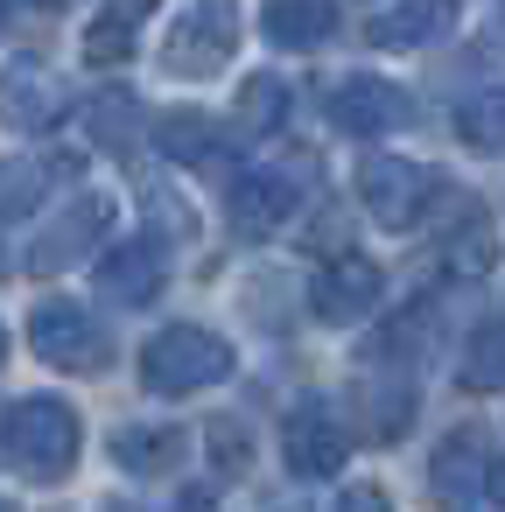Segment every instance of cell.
I'll use <instances>...</instances> for the list:
<instances>
[{"instance_id": "cell-5", "label": "cell", "mask_w": 505, "mask_h": 512, "mask_svg": "<svg viewBox=\"0 0 505 512\" xmlns=\"http://www.w3.org/2000/svg\"><path fill=\"white\" fill-rule=\"evenodd\" d=\"M106 232H113V197H106V190H78V197L36 232L29 267H36V274H64V267H78Z\"/></svg>"}, {"instance_id": "cell-9", "label": "cell", "mask_w": 505, "mask_h": 512, "mask_svg": "<svg viewBox=\"0 0 505 512\" xmlns=\"http://www.w3.org/2000/svg\"><path fill=\"white\" fill-rule=\"evenodd\" d=\"M295 183H288V169H246V176H232V190H225V218L246 232V239H267L274 225H288V211H295Z\"/></svg>"}, {"instance_id": "cell-24", "label": "cell", "mask_w": 505, "mask_h": 512, "mask_svg": "<svg viewBox=\"0 0 505 512\" xmlns=\"http://www.w3.org/2000/svg\"><path fill=\"white\" fill-rule=\"evenodd\" d=\"M456 134H463L470 148L498 155V148H505V92H477V99H463V113H456Z\"/></svg>"}, {"instance_id": "cell-31", "label": "cell", "mask_w": 505, "mask_h": 512, "mask_svg": "<svg viewBox=\"0 0 505 512\" xmlns=\"http://www.w3.org/2000/svg\"><path fill=\"white\" fill-rule=\"evenodd\" d=\"M36 8H64V0H36Z\"/></svg>"}, {"instance_id": "cell-13", "label": "cell", "mask_w": 505, "mask_h": 512, "mask_svg": "<svg viewBox=\"0 0 505 512\" xmlns=\"http://www.w3.org/2000/svg\"><path fill=\"white\" fill-rule=\"evenodd\" d=\"M260 29L274 50H323L337 36V0H267Z\"/></svg>"}, {"instance_id": "cell-22", "label": "cell", "mask_w": 505, "mask_h": 512, "mask_svg": "<svg viewBox=\"0 0 505 512\" xmlns=\"http://www.w3.org/2000/svg\"><path fill=\"white\" fill-rule=\"evenodd\" d=\"M442 260H449V274H491L498 246H491L484 211H463V232H449V239H442Z\"/></svg>"}, {"instance_id": "cell-19", "label": "cell", "mask_w": 505, "mask_h": 512, "mask_svg": "<svg viewBox=\"0 0 505 512\" xmlns=\"http://www.w3.org/2000/svg\"><path fill=\"white\" fill-rule=\"evenodd\" d=\"M134 134H141V99L134 92H99L92 99V141L113 148V155H127Z\"/></svg>"}, {"instance_id": "cell-10", "label": "cell", "mask_w": 505, "mask_h": 512, "mask_svg": "<svg viewBox=\"0 0 505 512\" xmlns=\"http://www.w3.org/2000/svg\"><path fill=\"white\" fill-rule=\"evenodd\" d=\"M379 267L365 260V253H337L316 281H309V309L323 316V323H358L372 302H379Z\"/></svg>"}, {"instance_id": "cell-28", "label": "cell", "mask_w": 505, "mask_h": 512, "mask_svg": "<svg viewBox=\"0 0 505 512\" xmlns=\"http://www.w3.org/2000/svg\"><path fill=\"white\" fill-rule=\"evenodd\" d=\"M484 484H491V498H498V505H505V456H498V463H491V477H484Z\"/></svg>"}, {"instance_id": "cell-11", "label": "cell", "mask_w": 505, "mask_h": 512, "mask_svg": "<svg viewBox=\"0 0 505 512\" xmlns=\"http://www.w3.org/2000/svg\"><path fill=\"white\" fill-rule=\"evenodd\" d=\"M407 120V92L393 78H344L330 92V127L337 134H393Z\"/></svg>"}, {"instance_id": "cell-33", "label": "cell", "mask_w": 505, "mask_h": 512, "mask_svg": "<svg viewBox=\"0 0 505 512\" xmlns=\"http://www.w3.org/2000/svg\"><path fill=\"white\" fill-rule=\"evenodd\" d=\"M0 512H15V505H8V498H0Z\"/></svg>"}, {"instance_id": "cell-27", "label": "cell", "mask_w": 505, "mask_h": 512, "mask_svg": "<svg viewBox=\"0 0 505 512\" xmlns=\"http://www.w3.org/2000/svg\"><path fill=\"white\" fill-rule=\"evenodd\" d=\"M176 512H211V491H183V505Z\"/></svg>"}, {"instance_id": "cell-18", "label": "cell", "mask_w": 505, "mask_h": 512, "mask_svg": "<svg viewBox=\"0 0 505 512\" xmlns=\"http://www.w3.org/2000/svg\"><path fill=\"white\" fill-rule=\"evenodd\" d=\"M64 169L71 162H0V225L22 218V211H36L43 190H50V176H64Z\"/></svg>"}, {"instance_id": "cell-1", "label": "cell", "mask_w": 505, "mask_h": 512, "mask_svg": "<svg viewBox=\"0 0 505 512\" xmlns=\"http://www.w3.org/2000/svg\"><path fill=\"white\" fill-rule=\"evenodd\" d=\"M78 442H85V428H78V407L71 400H43L36 393V400H15L8 421H0V449H8L29 477H43V484L71 477Z\"/></svg>"}, {"instance_id": "cell-12", "label": "cell", "mask_w": 505, "mask_h": 512, "mask_svg": "<svg viewBox=\"0 0 505 512\" xmlns=\"http://www.w3.org/2000/svg\"><path fill=\"white\" fill-rule=\"evenodd\" d=\"M162 281H169V267H162V246H155V239H120V246L99 260V295L120 302V309L155 302Z\"/></svg>"}, {"instance_id": "cell-16", "label": "cell", "mask_w": 505, "mask_h": 512, "mask_svg": "<svg viewBox=\"0 0 505 512\" xmlns=\"http://www.w3.org/2000/svg\"><path fill=\"white\" fill-rule=\"evenodd\" d=\"M456 8H463V0H400V8H386L372 22V43L379 50H421V43H435L456 22Z\"/></svg>"}, {"instance_id": "cell-21", "label": "cell", "mask_w": 505, "mask_h": 512, "mask_svg": "<svg viewBox=\"0 0 505 512\" xmlns=\"http://www.w3.org/2000/svg\"><path fill=\"white\" fill-rule=\"evenodd\" d=\"M288 120V85L281 78H246V92H239V134H274Z\"/></svg>"}, {"instance_id": "cell-3", "label": "cell", "mask_w": 505, "mask_h": 512, "mask_svg": "<svg viewBox=\"0 0 505 512\" xmlns=\"http://www.w3.org/2000/svg\"><path fill=\"white\" fill-rule=\"evenodd\" d=\"M239 50V0H190L162 36V71L169 78H218Z\"/></svg>"}, {"instance_id": "cell-20", "label": "cell", "mask_w": 505, "mask_h": 512, "mask_svg": "<svg viewBox=\"0 0 505 512\" xmlns=\"http://www.w3.org/2000/svg\"><path fill=\"white\" fill-rule=\"evenodd\" d=\"M470 393H498L505 386V323H484L463 351V372H456Z\"/></svg>"}, {"instance_id": "cell-32", "label": "cell", "mask_w": 505, "mask_h": 512, "mask_svg": "<svg viewBox=\"0 0 505 512\" xmlns=\"http://www.w3.org/2000/svg\"><path fill=\"white\" fill-rule=\"evenodd\" d=\"M106 512H134V505H106Z\"/></svg>"}, {"instance_id": "cell-15", "label": "cell", "mask_w": 505, "mask_h": 512, "mask_svg": "<svg viewBox=\"0 0 505 512\" xmlns=\"http://www.w3.org/2000/svg\"><path fill=\"white\" fill-rule=\"evenodd\" d=\"M351 400H358L372 442H393V435H407V421H414V386H407L400 372H365V379L351 386Z\"/></svg>"}, {"instance_id": "cell-8", "label": "cell", "mask_w": 505, "mask_h": 512, "mask_svg": "<svg viewBox=\"0 0 505 512\" xmlns=\"http://www.w3.org/2000/svg\"><path fill=\"white\" fill-rule=\"evenodd\" d=\"M281 456H288L295 477H330V470H344L351 435H344V421H337L323 400H302V407L281 421Z\"/></svg>"}, {"instance_id": "cell-14", "label": "cell", "mask_w": 505, "mask_h": 512, "mask_svg": "<svg viewBox=\"0 0 505 512\" xmlns=\"http://www.w3.org/2000/svg\"><path fill=\"white\" fill-rule=\"evenodd\" d=\"M148 15H155V0H106V8L92 15V29H85V64H92V71L127 64L134 43H141V22H148Z\"/></svg>"}, {"instance_id": "cell-2", "label": "cell", "mask_w": 505, "mask_h": 512, "mask_svg": "<svg viewBox=\"0 0 505 512\" xmlns=\"http://www.w3.org/2000/svg\"><path fill=\"white\" fill-rule=\"evenodd\" d=\"M225 372H232V344L211 337V330H197V323H169V330L141 351V379H148V393H162V400L204 393V386H218Z\"/></svg>"}, {"instance_id": "cell-26", "label": "cell", "mask_w": 505, "mask_h": 512, "mask_svg": "<svg viewBox=\"0 0 505 512\" xmlns=\"http://www.w3.org/2000/svg\"><path fill=\"white\" fill-rule=\"evenodd\" d=\"M337 512H393V505H386V491H379V484H351V491L337 498Z\"/></svg>"}, {"instance_id": "cell-23", "label": "cell", "mask_w": 505, "mask_h": 512, "mask_svg": "<svg viewBox=\"0 0 505 512\" xmlns=\"http://www.w3.org/2000/svg\"><path fill=\"white\" fill-rule=\"evenodd\" d=\"M113 456H120L127 470H169V463L183 456V435H176V428H127V435L113 442Z\"/></svg>"}, {"instance_id": "cell-7", "label": "cell", "mask_w": 505, "mask_h": 512, "mask_svg": "<svg viewBox=\"0 0 505 512\" xmlns=\"http://www.w3.org/2000/svg\"><path fill=\"white\" fill-rule=\"evenodd\" d=\"M64 120V78L43 57H15L0 71V127L8 134H50Z\"/></svg>"}, {"instance_id": "cell-4", "label": "cell", "mask_w": 505, "mask_h": 512, "mask_svg": "<svg viewBox=\"0 0 505 512\" xmlns=\"http://www.w3.org/2000/svg\"><path fill=\"white\" fill-rule=\"evenodd\" d=\"M29 344H36V358L57 365V372H99V365H106V330H99V316H92L85 302H71V295L36 302Z\"/></svg>"}, {"instance_id": "cell-25", "label": "cell", "mask_w": 505, "mask_h": 512, "mask_svg": "<svg viewBox=\"0 0 505 512\" xmlns=\"http://www.w3.org/2000/svg\"><path fill=\"white\" fill-rule=\"evenodd\" d=\"M470 463H477V435H456V442H442V449H435V491H442V498H463V484H470Z\"/></svg>"}, {"instance_id": "cell-29", "label": "cell", "mask_w": 505, "mask_h": 512, "mask_svg": "<svg viewBox=\"0 0 505 512\" xmlns=\"http://www.w3.org/2000/svg\"><path fill=\"white\" fill-rule=\"evenodd\" d=\"M0 365H8V323H0Z\"/></svg>"}, {"instance_id": "cell-6", "label": "cell", "mask_w": 505, "mask_h": 512, "mask_svg": "<svg viewBox=\"0 0 505 512\" xmlns=\"http://www.w3.org/2000/svg\"><path fill=\"white\" fill-rule=\"evenodd\" d=\"M358 197H365V211H372L386 232H407V225H421V211H428V197H435V176H428L421 162H407V155H372V162L358 169Z\"/></svg>"}, {"instance_id": "cell-30", "label": "cell", "mask_w": 505, "mask_h": 512, "mask_svg": "<svg viewBox=\"0 0 505 512\" xmlns=\"http://www.w3.org/2000/svg\"><path fill=\"white\" fill-rule=\"evenodd\" d=\"M0 29H8V0H0Z\"/></svg>"}, {"instance_id": "cell-17", "label": "cell", "mask_w": 505, "mask_h": 512, "mask_svg": "<svg viewBox=\"0 0 505 512\" xmlns=\"http://www.w3.org/2000/svg\"><path fill=\"white\" fill-rule=\"evenodd\" d=\"M155 148L169 155V162H183V169H211L218 155H225V134L211 127V113H162L155 120Z\"/></svg>"}]
</instances>
